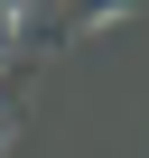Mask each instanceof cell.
<instances>
[{
	"label": "cell",
	"mask_w": 149,
	"mask_h": 158,
	"mask_svg": "<svg viewBox=\"0 0 149 158\" xmlns=\"http://www.w3.org/2000/svg\"><path fill=\"white\" fill-rule=\"evenodd\" d=\"M0 139H10V121H0Z\"/></svg>",
	"instance_id": "1"
},
{
	"label": "cell",
	"mask_w": 149,
	"mask_h": 158,
	"mask_svg": "<svg viewBox=\"0 0 149 158\" xmlns=\"http://www.w3.org/2000/svg\"><path fill=\"white\" fill-rule=\"evenodd\" d=\"M0 158H10V149H0Z\"/></svg>",
	"instance_id": "2"
}]
</instances>
